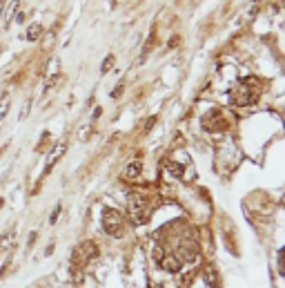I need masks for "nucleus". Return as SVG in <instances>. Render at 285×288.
Segmentation results:
<instances>
[{
  "label": "nucleus",
  "mask_w": 285,
  "mask_h": 288,
  "mask_svg": "<svg viewBox=\"0 0 285 288\" xmlns=\"http://www.w3.org/2000/svg\"><path fill=\"white\" fill-rule=\"evenodd\" d=\"M230 96H232V103L238 107L252 105V103H256V99L261 96V85H258L256 79H245L232 90Z\"/></svg>",
  "instance_id": "f257e3e1"
},
{
  "label": "nucleus",
  "mask_w": 285,
  "mask_h": 288,
  "mask_svg": "<svg viewBox=\"0 0 285 288\" xmlns=\"http://www.w3.org/2000/svg\"><path fill=\"white\" fill-rule=\"evenodd\" d=\"M127 208H129V217H132L136 224H143V221L149 219V212H152V201L145 192H132L127 199Z\"/></svg>",
  "instance_id": "f03ea898"
},
{
  "label": "nucleus",
  "mask_w": 285,
  "mask_h": 288,
  "mask_svg": "<svg viewBox=\"0 0 285 288\" xmlns=\"http://www.w3.org/2000/svg\"><path fill=\"white\" fill-rule=\"evenodd\" d=\"M98 257V246L94 241H82L80 246H76L74 255H71V270L78 275V272L85 268L89 261H94Z\"/></svg>",
  "instance_id": "7ed1b4c3"
},
{
  "label": "nucleus",
  "mask_w": 285,
  "mask_h": 288,
  "mask_svg": "<svg viewBox=\"0 0 285 288\" xmlns=\"http://www.w3.org/2000/svg\"><path fill=\"white\" fill-rule=\"evenodd\" d=\"M103 230L110 237H123L125 235V217L121 214V210L116 208L103 210Z\"/></svg>",
  "instance_id": "20e7f679"
},
{
  "label": "nucleus",
  "mask_w": 285,
  "mask_h": 288,
  "mask_svg": "<svg viewBox=\"0 0 285 288\" xmlns=\"http://www.w3.org/2000/svg\"><path fill=\"white\" fill-rule=\"evenodd\" d=\"M203 127L207 132H214V134H221V132H225L227 127H230V119H227L225 114H223L221 110H212L205 114L203 119Z\"/></svg>",
  "instance_id": "39448f33"
},
{
  "label": "nucleus",
  "mask_w": 285,
  "mask_h": 288,
  "mask_svg": "<svg viewBox=\"0 0 285 288\" xmlns=\"http://www.w3.org/2000/svg\"><path fill=\"white\" fill-rule=\"evenodd\" d=\"M63 150H65L63 146H56V148H54V152L49 154V161H47V166H45V170H43L45 177H47V174L51 172V168L56 166V161H58V157H60V152H63Z\"/></svg>",
  "instance_id": "423d86ee"
},
{
  "label": "nucleus",
  "mask_w": 285,
  "mask_h": 288,
  "mask_svg": "<svg viewBox=\"0 0 285 288\" xmlns=\"http://www.w3.org/2000/svg\"><path fill=\"white\" fill-rule=\"evenodd\" d=\"M40 34H43V25L34 23V25H29V27H27V34H25V38H27V40H38Z\"/></svg>",
  "instance_id": "0eeeda50"
},
{
  "label": "nucleus",
  "mask_w": 285,
  "mask_h": 288,
  "mask_svg": "<svg viewBox=\"0 0 285 288\" xmlns=\"http://www.w3.org/2000/svg\"><path fill=\"white\" fill-rule=\"evenodd\" d=\"M141 170H143V166L138 161H134V163H129V166L125 168V177L127 179H138V174H141Z\"/></svg>",
  "instance_id": "6e6552de"
},
{
  "label": "nucleus",
  "mask_w": 285,
  "mask_h": 288,
  "mask_svg": "<svg viewBox=\"0 0 285 288\" xmlns=\"http://www.w3.org/2000/svg\"><path fill=\"white\" fill-rule=\"evenodd\" d=\"M18 3H20V0H14V3L9 5L7 9H5V25H9V23H12L14 14H18Z\"/></svg>",
  "instance_id": "1a4fd4ad"
},
{
  "label": "nucleus",
  "mask_w": 285,
  "mask_h": 288,
  "mask_svg": "<svg viewBox=\"0 0 285 288\" xmlns=\"http://www.w3.org/2000/svg\"><path fill=\"white\" fill-rule=\"evenodd\" d=\"M9 103H12V101H9V94H3V96H0V121H3L5 114L9 112Z\"/></svg>",
  "instance_id": "9d476101"
},
{
  "label": "nucleus",
  "mask_w": 285,
  "mask_h": 288,
  "mask_svg": "<svg viewBox=\"0 0 285 288\" xmlns=\"http://www.w3.org/2000/svg\"><path fill=\"white\" fill-rule=\"evenodd\" d=\"M278 270L285 277V248H281V253H278Z\"/></svg>",
  "instance_id": "9b49d317"
},
{
  "label": "nucleus",
  "mask_w": 285,
  "mask_h": 288,
  "mask_svg": "<svg viewBox=\"0 0 285 288\" xmlns=\"http://www.w3.org/2000/svg\"><path fill=\"white\" fill-rule=\"evenodd\" d=\"M7 241H9V244H12V235H9V233H5L3 237H0V248H7Z\"/></svg>",
  "instance_id": "f8f14e48"
},
{
  "label": "nucleus",
  "mask_w": 285,
  "mask_h": 288,
  "mask_svg": "<svg viewBox=\"0 0 285 288\" xmlns=\"http://www.w3.org/2000/svg\"><path fill=\"white\" fill-rule=\"evenodd\" d=\"M58 214H60V203L56 205V208H54V212H51V217H49V224H56V221H58Z\"/></svg>",
  "instance_id": "ddd939ff"
},
{
  "label": "nucleus",
  "mask_w": 285,
  "mask_h": 288,
  "mask_svg": "<svg viewBox=\"0 0 285 288\" xmlns=\"http://www.w3.org/2000/svg\"><path fill=\"white\" fill-rule=\"evenodd\" d=\"M112 63H114V58L110 56V58L105 60V63H103V71H107V69H112Z\"/></svg>",
  "instance_id": "4468645a"
},
{
  "label": "nucleus",
  "mask_w": 285,
  "mask_h": 288,
  "mask_svg": "<svg viewBox=\"0 0 285 288\" xmlns=\"http://www.w3.org/2000/svg\"><path fill=\"white\" fill-rule=\"evenodd\" d=\"M7 268H9V259L5 261V264H3V268H0V279H3V277H5V272H7Z\"/></svg>",
  "instance_id": "2eb2a0df"
},
{
  "label": "nucleus",
  "mask_w": 285,
  "mask_h": 288,
  "mask_svg": "<svg viewBox=\"0 0 285 288\" xmlns=\"http://www.w3.org/2000/svg\"><path fill=\"white\" fill-rule=\"evenodd\" d=\"M34 241H36V233H32V235H29V241H27V248H32V246H34Z\"/></svg>",
  "instance_id": "dca6fc26"
},
{
  "label": "nucleus",
  "mask_w": 285,
  "mask_h": 288,
  "mask_svg": "<svg viewBox=\"0 0 285 288\" xmlns=\"http://www.w3.org/2000/svg\"><path fill=\"white\" fill-rule=\"evenodd\" d=\"M16 20H18V23H25V14L18 12V18H16Z\"/></svg>",
  "instance_id": "f3484780"
},
{
  "label": "nucleus",
  "mask_w": 285,
  "mask_h": 288,
  "mask_svg": "<svg viewBox=\"0 0 285 288\" xmlns=\"http://www.w3.org/2000/svg\"><path fill=\"white\" fill-rule=\"evenodd\" d=\"M5 14V0H0V16Z\"/></svg>",
  "instance_id": "a211bd4d"
},
{
  "label": "nucleus",
  "mask_w": 285,
  "mask_h": 288,
  "mask_svg": "<svg viewBox=\"0 0 285 288\" xmlns=\"http://www.w3.org/2000/svg\"><path fill=\"white\" fill-rule=\"evenodd\" d=\"M3 205H5V199H3V197H0V208H3Z\"/></svg>",
  "instance_id": "6ab92c4d"
}]
</instances>
